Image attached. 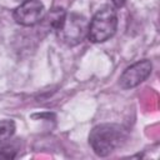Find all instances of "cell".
Masks as SVG:
<instances>
[{"instance_id": "cell-8", "label": "cell", "mask_w": 160, "mask_h": 160, "mask_svg": "<svg viewBox=\"0 0 160 160\" xmlns=\"http://www.w3.org/2000/svg\"><path fill=\"white\" fill-rule=\"evenodd\" d=\"M15 1H24V0H15Z\"/></svg>"}, {"instance_id": "cell-6", "label": "cell", "mask_w": 160, "mask_h": 160, "mask_svg": "<svg viewBox=\"0 0 160 160\" xmlns=\"http://www.w3.org/2000/svg\"><path fill=\"white\" fill-rule=\"evenodd\" d=\"M15 132V122L12 120L0 121V145L5 144Z\"/></svg>"}, {"instance_id": "cell-1", "label": "cell", "mask_w": 160, "mask_h": 160, "mask_svg": "<svg viewBox=\"0 0 160 160\" xmlns=\"http://www.w3.org/2000/svg\"><path fill=\"white\" fill-rule=\"evenodd\" d=\"M126 130L118 124L96 125L89 135V144L99 156H108L126 141Z\"/></svg>"}, {"instance_id": "cell-2", "label": "cell", "mask_w": 160, "mask_h": 160, "mask_svg": "<svg viewBox=\"0 0 160 160\" xmlns=\"http://www.w3.org/2000/svg\"><path fill=\"white\" fill-rule=\"evenodd\" d=\"M116 28V10L111 6H104L98 10L90 20L88 28V38L92 42H104L115 34Z\"/></svg>"}, {"instance_id": "cell-7", "label": "cell", "mask_w": 160, "mask_h": 160, "mask_svg": "<svg viewBox=\"0 0 160 160\" xmlns=\"http://www.w3.org/2000/svg\"><path fill=\"white\" fill-rule=\"evenodd\" d=\"M111 1H112V4H114L116 8H121V6L125 5V1H126V0H111Z\"/></svg>"}, {"instance_id": "cell-5", "label": "cell", "mask_w": 160, "mask_h": 160, "mask_svg": "<svg viewBox=\"0 0 160 160\" xmlns=\"http://www.w3.org/2000/svg\"><path fill=\"white\" fill-rule=\"evenodd\" d=\"M151 62L150 60H141L131 66H129L120 76V86L122 89H131L145 81L151 74Z\"/></svg>"}, {"instance_id": "cell-3", "label": "cell", "mask_w": 160, "mask_h": 160, "mask_svg": "<svg viewBox=\"0 0 160 160\" xmlns=\"http://www.w3.org/2000/svg\"><path fill=\"white\" fill-rule=\"evenodd\" d=\"M89 22L85 16L75 12L65 14V18L56 30L59 40L66 45L74 46L81 42L88 36Z\"/></svg>"}, {"instance_id": "cell-4", "label": "cell", "mask_w": 160, "mask_h": 160, "mask_svg": "<svg viewBox=\"0 0 160 160\" xmlns=\"http://www.w3.org/2000/svg\"><path fill=\"white\" fill-rule=\"evenodd\" d=\"M45 14L44 4L40 0H24L20 6H18L14 12L12 18L15 22L22 26H34L41 21Z\"/></svg>"}]
</instances>
